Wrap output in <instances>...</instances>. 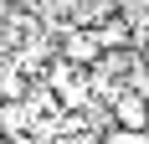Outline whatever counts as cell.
Returning a JSON list of instances; mask_svg holds the SVG:
<instances>
[{"mask_svg": "<svg viewBox=\"0 0 149 144\" xmlns=\"http://www.w3.org/2000/svg\"><path fill=\"white\" fill-rule=\"evenodd\" d=\"M57 46H62V62H72V67H98L103 62V41H98L93 26H62Z\"/></svg>", "mask_w": 149, "mask_h": 144, "instance_id": "1", "label": "cell"}, {"mask_svg": "<svg viewBox=\"0 0 149 144\" xmlns=\"http://www.w3.org/2000/svg\"><path fill=\"white\" fill-rule=\"evenodd\" d=\"M98 41H103V52H134L139 46V36H134V21H129V15L123 10H108L103 21H98Z\"/></svg>", "mask_w": 149, "mask_h": 144, "instance_id": "2", "label": "cell"}, {"mask_svg": "<svg viewBox=\"0 0 149 144\" xmlns=\"http://www.w3.org/2000/svg\"><path fill=\"white\" fill-rule=\"evenodd\" d=\"M108 108H113V129L149 134V98H139V93H123V98H113Z\"/></svg>", "mask_w": 149, "mask_h": 144, "instance_id": "3", "label": "cell"}, {"mask_svg": "<svg viewBox=\"0 0 149 144\" xmlns=\"http://www.w3.org/2000/svg\"><path fill=\"white\" fill-rule=\"evenodd\" d=\"M31 77H26V67L21 62H5L0 67V103H31Z\"/></svg>", "mask_w": 149, "mask_h": 144, "instance_id": "4", "label": "cell"}, {"mask_svg": "<svg viewBox=\"0 0 149 144\" xmlns=\"http://www.w3.org/2000/svg\"><path fill=\"white\" fill-rule=\"evenodd\" d=\"M103 144H149V134H134V129H108Z\"/></svg>", "mask_w": 149, "mask_h": 144, "instance_id": "5", "label": "cell"}, {"mask_svg": "<svg viewBox=\"0 0 149 144\" xmlns=\"http://www.w3.org/2000/svg\"><path fill=\"white\" fill-rule=\"evenodd\" d=\"M62 144H103V134H72V139H62Z\"/></svg>", "mask_w": 149, "mask_h": 144, "instance_id": "6", "label": "cell"}, {"mask_svg": "<svg viewBox=\"0 0 149 144\" xmlns=\"http://www.w3.org/2000/svg\"><path fill=\"white\" fill-rule=\"evenodd\" d=\"M5 5H15V0H5Z\"/></svg>", "mask_w": 149, "mask_h": 144, "instance_id": "7", "label": "cell"}]
</instances>
